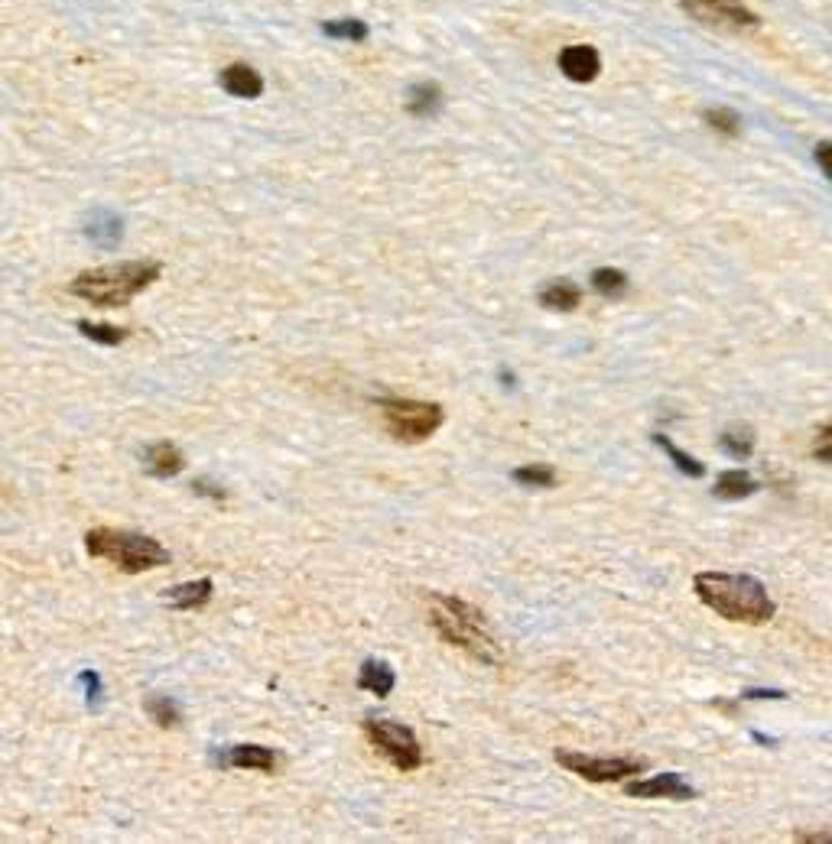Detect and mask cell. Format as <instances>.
Here are the masks:
<instances>
[{"label":"cell","instance_id":"1","mask_svg":"<svg viewBox=\"0 0 832 844\" xmlns=\"http://www.w3.org/2000/svg\"><path fill=\"white\" fill-rule=\"evenodd\" d=\"M430 623L439 637L449 646L468 653L472 659L484 663V666H498L501 646L488 627V617L468 604V601L455 598V594H432L430 598Z\"/></svg>","mask_w":832,"mask_h":844},{"label":"cell","instance_id":"2","mask_svg":"<svg viewBox=\"0 0 832 844\" xmlns=\"http://www.w3.org/2000/svg\"><path fill=\"white\" fill-rule=\"evenodd\" d=\"M692 585H696L699 601L725 621L764 623L774 617V601L767 598V588L758 578L728 575V571H699Z\"/></svg>","mask_w":832,"mask_h":844},{"label":"cell","instance_id":"3","mask_svg":"<svg viewBox=\"0 0 832 844\" xmlns=\"http://www.w3.org/2000/svg\"><path fill=\"white\" fill-rule=\"evenodd\" d=\"M163 273L160 260H124V263H111V267H95L85 270L72 280V293L78 299L101 309H120L130 299H137L147 286H153Z\"/></svg>","mask_w":832,"mask_h":844},{"label":"cell","instance_id":"4","mask_svg":"<svg viewBox=\"0 0 832 844\" xmlns=\"http://www.w3.org/2000/svg\"><path fill=\"white\" fill-rule=\"evenodd\" d=\"M85 552L91 559H108L127 575H140L156 565L170 562V552L156 540L143 533H127V530H114V526H95L85 533Z\"/></svg>","mask_w":832,"mask_h":844},{"label":"cell","instance_id":"5","mask_svg":"<svg viewBox=\"0 0 832 844\" xmlns=\"http://www.w3.org/2000/svg\"><path fill=\"white\" fill-rule=\"evenodd\" d=\"M380 416L390 436L403 445H416L430 438L442 426L446 413L432 400H403V396H378Z\"/></svg>","mask_w":832,"mask_h":844},{"label":"cell","instance_id":"6","mask_svg":"<svg viewBox=\"0 0 832 844\" xmlns=\"http://www.w3.org/2000/svg\"><path fill=\"white\" fill-rule=\"evenodd\" d=\"M364 734L371 747L378 750L384 760H390L400 773H413L423 767V747L416 741V734L407 725H397V721H364Z\"/></svg>","mask_w":832,"mask_h":844},{"label":"cell","instance_id":"7","mask_svg":"<svg viewBox=\"0 0 832 844\" xmlns=\"http://www.w3.org/2000/svg\"><path fill=\"white\" fill-rule=\"evenodd\" d=\"M556 763L563 770L576 773L586 783H621V779H631L638 773H644V760H628V757H588V754H576V750H556Z\"/></svg>","mask_w":832,"mask_h":844},{"label":"cell","instance_id":"8","mask_svg":"<svg viewBox=\"0 0 832 844\" xmlns=\"http://www.w3.org/2000/svg\"><path fill=\"white\" fill-rule=\"evenodd\" d=\"M683 10L692 20L706 23V26H719V30H748L758 26V16L751 14L738 0H686Z\"/></svg>","mask_w":832,"mask_h":844},{"label":"cell","instance_id":"9","mask_svg":"<svg viewBox=\"0 0 832 844\" xmlns=\"http://www.w3.org/2000/svg\"><path fill=\"white\" fill-rule=\"evenodd\" d=\"M624 793L634 796V799H696V789L686 783L680 773H660V777H647V779H631L624 786Z\"/></svg>","mask_w":832,"mask_h":844},{"label":"cell","instance_id":"10","mask_svg":"<svg viewBox=\"0 0 832 844\" xmlns=\"http://www.w3.org/2000/svg\"><path fill=\"white\" fill-rule=\"evenodd\" d=\"M559 68H563V75L572 78V82L588 85V82H595V75L602 72V59H598V52H595L592 46H569V49H563V56H559Z\"/></svg>","mask_w":832,"mask_h":844},{"label":"cell","instance_id":"11","mask_svg":"<svg viewBox=\"0 0 832 844\" xmlns=\"http://www.w3.org/2000/svg\"><path fill=\"white\" fill-rule=\"evenodd\" d=\"M222 767H238V770H257L274 773L276 770V750L260 747V744H238L222 754Z\"/></svg>","mask_w":832,"mask_h":844},{"label":"cell","instance_id":"12","mask_svg":"<svg viewBox=\"0 0 832 844\" xmlns=\"http://www.w3.org/2000/svg\"><path fill=\"white\" fill-rule=\"evenodd\" d=\"M212 592H215L212 578H195V582H186V585L170 588V592L163 594V601L172 611H199L212 601Z\"/></svg>","mask_w":832,"mask_h":844},{"label":"cell","instance_id":"13","mask_svg":"<svg viewBox=\"0 0 832 844\" xmlns=\"http://www.w3.org/2000/svg\"><path fill=\"white\" fill-rule=\"evenodd\" d=\"M143 465L156 478H176L182 471V465H186V458H182V452L172 442H156L143 448Z\"/></svg>","mask_w":832,"mask_h":844},{"label":"cell","instance_id":"14","mask_svg":"<svg viewBox=\"0 0 832 844\" xmlns=\"http://www.w3.org/2000/svg\"><path fill=\"white\" fill-rule=\"evenodd\" d=\"M358 685L368 689V692H374L378 698H387L390 692H394L397 675H394V669H390V663H384V659H364L361 675H358Z\"/></svg>","mask_w":832,"mask_h":844},{"label":"cell","instance_id":"15","mask_svg":"<svg viewBox=\"0 0 832 844\" xmlns=\"http://www.w3.org/2000/svg\"><path fill=\"white\" fill-rule=\"evenodd\" d=\"M536 299H540V305H546V309H553V312H572V309H579L582 289L569 280H553L536 293Z\"/></svg>","mask_w":832,"mask_h":844},{"label":"cell","instance_id":"16","mask_svg":"<svg viewBox=\"0 0 832 844\" xmlns=\"http://www.w3.org/2000/svg\"><path fill=\"white\" fill-rule=\"evenodd\" d=\"M222 85L234 98H257L264 91V82L251 66H228L222 72Z\"/></svg>","mask_w":832,"mask_h":844},{"label":"cell","instance_id":"17","mask_svg":"<svg viewBox=\"0 0 832 844\" xmlns=\"http://www.w3.org/2000/svg\"><path fill=\"white\" fill-rule=\"evenodd\" d=\"M754 490H758V481L748 471H742V468L722 471L719 481H715V497H722V500H742V497L754 494Z\"/></svg>","mask_w":832,"mask_h":844},{"label":"cell","instance_id":"18","mask_svg":"<svg viewBox=\"0 0 832 844\" xmlns=\"http://www.w3.org/2000/svg\"><path fill=\"white\" fill-rule=\"evenodd\" d=\"M143 711H147V718L153 721V725L166 727V731L182 721V711H179V705L172 702L170 695H147L143 698Z\"/></svg>","mask_w":832,"mask_h":844},{"label":"cell","instance_id":"19","mask_svg":"<svg viewBox=\"0 0 832 844\" xmlns=\"http://www.w3.org/2000/svg\"><path fill=\"white\" fill-rule=\"evenodd\" d=\"M88 237L98 247H114L120 241V221L111 211H98L95 221L88 224Z\"/></svg>","mask_w":832,"mask_h":844},{"label":"cell","instance_id":"20","mask_svg":"<svg viewBox=\"0 0 832 844\" xmlns=\"http://www.w3.org/2000/svg\"><path fill=\"white\" fill-rule=\"evenodd\" d=\"M511 478L530 490H546L556 484V471H553L550 465H524V468H517Z\"/></svg>","mask_w":832,"mask_h":844},{"label":"cell","instance_id":"21","mask_svg":"<svg viewBox=\"0 0 832 844\" xmlns=\"http://www.w3.org/2000/svg\"><path fill=\"white\" fill-rule=\"evenodd\" d=\"M592 286H595V293H602V296H608V299H618V296H624V289H628V276L615 267H598L592 273Z\"/></svg>","mask_w":832,"mask_h":844},{"label":"cell","instance_id":"22","mask_svg":"<svg viewBox=\"0 0 832 844\" xmlns=\"http://www.w3.org/2000/svg\"><path fill=\"white\" fill-rule=\"evenodd\" d=\"M722 448H725L732 458H748L751 452H754V432L744 429V426H735V429H725V436H722Z\"/></svg>","mask_w":832,"mask_h":844},{"label":"cell","instance_id":"23","mask_svg":"<svg viewBox=\"0 0 832 844\" xmlns=\"http://www.w3.org/2000/svg\"><path fill=\"white\" fill-rule=\"evenodd\" d=\"M78 332L85 335V338H91L95 345H120V341L127 338V332L124 328H118V325H104V322H78Z\"/></svg>","mask_w":832,"mask_h":844},{"label":"cell","instance_id":"24","mask_svg":"<svg viewBox=\"0 0 832 844\" xmlns=\"http://www.w3.org/2000/svg\"><path fill=\"white\" fill-rule=\"evenodd\" d=\"M654 442L660 445L663 452L670 455V461H673V465L680 468V471H683V474H690V478H702V474H706V465H699V461H696V458H690V455H686L683 448H676V445L670 442L667 436H654Z\"/></svg>","mask_w":832,"mask_h":844},{"label":"cell","instance_id":"25","mask_svg":"<svg viewBox=\"0 0 832 844\" xmlns=\"http://www.w3.org/2000/svg\"><path fill=\"white\" fill-rule=\"evenodd\" d=\"M439 108V91L432 85H420L410 91V111L413 114H432Z\"/></svg>","mask_w":832,"mask_h":844},{"label":"cell","instance_id":"26","mask_svg":"<svg viewBox=\"0 0 832 844\" xmlns=\"http://www.w3.org/2000/svg\"><path fill=\"white\" fill-rule=\"evenodd\" d=\"M706 124L712 127V130H719V134L725 137H735L738 134V114L728 111V108H712V111H706Z\"/></svg>","mask_w":832,"mask_h":844},{"label":"cell","instance_id":"27","mask_svg":"<svg viewBox=\"0 0 832 844\" xmlns=\"http://www.w3.org/2000/svg\"><path fill=\"white\" fill-rule=\"evenodd\" d=\"M78 682H82L85 698H88V708L95 711L98 705H101V695H104L101 679H98V673H91V669H85V673H78Z\"/></svg>","mask_w":832,"mask_h":844},{"label":"cell","instance_id":"28","mask_svg":"<svg viewBox=\"0 0 832 844\" xmlns=\"http://www.w3.org/2000/svg\"><path fill=\"white\" fill-rule=\"evenodd\" d=\"M326 30L332 33V36H345V39H364V36H368V26H364V23H355V20L328 23Z\"/></svg>","mask_w":832,"mask_h":844},{"label":"cell","instance_id":"29","mask_svg":"<svg viewBox=\"0 0 832 844\" xmlns=\"http://www.w3.org/2000/svg\"><path fill=\"white\" fill-rule=\"evenodd\" d=\"M813 455L832 465V422L819 429V442H816V448H813Z\"/></svg>","mask_w":832,"mask_h":844},{"label":"cell","instance_id":"30","mask_svg":"<svg viewBox=\"0 0 832 844\" xmlns=\"http://www.w3.org/2000/svg\"><path fill=\"white\" fill-rule=\"evenodd\" d=\"M816 163H819V170L826 172V179L832 182V140H823L816 147Z\"/></svg>","mask_w":832,"mask_h":844},{"label":"cell","instance_id":"31","mask_svg":"<svg viewBox=\"0 0 832 844\" xmlns=\"http://www.w3.org/2000/svg\"><path fill=\"white\" fill-rule=\"evenodd\" d=\"M744 698H751V702H761V698H787L784 692H777V689H751V692H744Z\"/></svg>","mask_w":832,"mask_h":844},{"label":"cell","instance_id":"32","mask_svg":"<svg viewBox=\"0 0 832 844\" xmlns=\"http://www.w3.org/2000/svg\"><path fill=\"white\" fill-rule=\"evenodd\" d=\"M192 488L199 490V494H212V497H218V500H222V497H224V490H218L215 484L202 481V478H199V481H192Z\"/></svg>","mask_w":832,"mask_h":844},{"label":"cell","instance_id":"33","mask_svg":"<svg viewBox=\"0 0 832 844\" xmlns=\"http://www.w3.org/2000/svg\"><path fill=\"white\" fill-rule=\"evenodd\" d=\"M796 841H806V844H832V835H796Z\"/></svg>","mask_w":832,"mask_h":844}]
</instances>
